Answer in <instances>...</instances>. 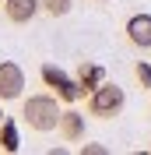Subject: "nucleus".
<instances>
[{
	"mask_svg": "<svg viewBox=\"0 0 151 155\" xmlns=\"http://www.w3.org/2000/svg\"><path fill=\"white\" fill-rule=\"evenodd\" d=\"M56 99H60V95H28V99H25V106H21V120L28 124V130H35V134H49V130H56V127H60L63 109H60Z\"/></svg>",
	"mask_w": 151,
	"mask_h": 155,
	"instance_id": "f257e3e1",
	"label": "nucleus"
},
{
	"mask_svg": "<svg viewBox=\"0 0 151 155\" xmlns=\"http://www.w3.org/2000/svg\"><path fill=\"white\" fill-rule=\"evenodd\" d=\"M123 106H127V92L116 81H102L88 95V116H95V120H113L123 113Z\"/></svg>",
	"mask_w": 151,
	"mask_h": 155,
	"instance_id": "f03ea898",
	"label": "nucleus"
},
{
	"mask_svg": "<svg viewBox=\"0 0 151 155\" xmlns=\"http://www.w3.org/2000/svg\"><path fill=\"white\" fill-rule=\"evenodd\" d=\"M42 81H46V88H53L60 95V102H74V99H81V88H77V81H70L67 78L63 67H56V64H42Z\"/></svg>",
	"mask_w": 151,
	"mask_h": 155,
	"instance_id": "7ed1b4c3",
	"label": "nucleus"
},
{
	"mask_svg": "<svg viewBox=\"0 0 151 155\" xmlns=\"http://www.w3.org/2000/svg\"><path fill=\"white\" fill-rule=\"evenodd\" d=\"M25 92V71L14 64V60H0V99L4 102H14Z\"/></svg>",
	"mask_w": 151,
	"mask_h": 155,
	"instance_id": "20e7f679",
	"label": "nucleus"
},
{
	"mask_svg": "<svg viewBox=\"0 0 151 155\" xmlns=\"http://www.w3.org/2000/svg\"><path fill=\"white\" fill-rule=\"evenodd\" d=\"M42 11V0H4V14L11 25H28Z\"/></svg>",
	"mask_w": 151,
	"mask_h": 155,
	"instance_id": "39448f33",
	"label": "nucleus"
},
{
	"mask_svg": "<svg viewBox=\"0 0 151 155\" xmlns=\"http://www.w3.org/2000/svg\"><path fill=\"white\" fill-rule=\"evenodd\" d=\"M127 39L133 49H151V14H133L127 21Z\"/></svg>",
	"mask_w": 151,
	"mask_h": 155,
	"instance_id": "423d86ee",
	"label": "nucleus"
},
{
	"mask_svg": "<svg viewBox=\"0 0 151 155\" xmlns=\"http://www.w3.org/2000/svg\"><path fill=\"white\" fill-rule=\"evenodd\" d=\"M56 130H60V137H63V141H70V145L85 141V113H77V109H63Z\"/></svg>",
	"mask_w": 151,
	"mask_h": 155,
	"instance_id": "0eeeda50",
	"label": "nucleus"
},
{
	"mask_svg": "<svg viewBox=\"0 0 151 155\" xmlns=\"http://www.w3.org/2000/svg\"><path fill=\"white\" fill-rule=\"evenodd\" d=\"M102 81H105V71L98 67V64H81V71H77V88H81V95H92Z\"/></svg>",
	"mask_w": 151,
	"mask_h": 155,
	"instance_id": "6e6552de",
	"label": "nucleus"
},
{
	"mask_svg": "<svg viewBox=\"0 0 151 155\" xmlns=\"http://www.w3.org/2000/svg\"><path fill=\"white\" fill-rule=\"evenodd\" d=\"M0 148L4 152H18L21 148V134H18V124L14 120H4L0 124Z\"/></svg>",
	"mask_w": 151,
	"mask_h": 155,
	"instance_id": "1a4fd4ad",
	"label": "nucleus"
},
{
	"mask_svg": "<svg viewBox=\"0 0 151 155\" xmlns=\"http://www.w3.org/2000/svg\"><path fill=\"white\" fill-rule=\"evenodd\" d=\"M70 7H74V0H42V11L49 18H63V14H70Z\"/></svg>",
	"mask_w": 151,
	"mask_h": 155,
	"instance_id": "9d476101",
	"label": "nucleus"
},
{
	"mask_svg": "<svg viewBox=\"0 0 151 155\" xmlns=\"http://www.w3.org/2000/svg\"><path fill=\"white\" fill-rule=\"evenodd\" d=\"M133 78L141 81V88H151V64L148 60H141V64L133 67Z\"/></svg>",
	"mask_w": 151,
	"mask_h": 155,
	"instance_id": "9b49d317",
	"label": "nucleus"
},
{
	"mask_svg": "<svg viewBox=\"0 0 151 155\" xmlns=\"http://www.w3.org/2000/svg\"><path fill=\"white\" fill-rule=\"evenodd\" d=\"M81 155H109L105 145H81Z\"/></svg>",
	"mask_w": 151,
	"mask_h": 155,
	"instance_id": "f8f14e48",
	"label": "nucleus"
},
{
	"mask_svg": "<svg viewBox=\"0 0 151 155\" xmlns=\"http://www.w3.org/2000/svg\"><path fill=\"white\" fill-rule=\"evenodd\" d=\"M0 102H4V99H0ZM4 120H7V116H4V109H0V124H4Z\"/></svg>",
	"mask_w": 151,
	"mask_h": 155,
	"instance_id": "ddd939ff",
	"label": "nucleus"
},
{
	"mask_svg": "<svg viewBox=\"0 0 151 155\" xmlns=\"http://www.w3.org/2000/svg\"><path fill=\"white\" fill-rule=\"evenodd\" d=\"M98 4H109V0H98Z\"/></svg>",
	"mask_w": 151,
	"mask_h": 155,
	"instance_id": "4468645a",
	"label": "nucleus"
},
{
	"mask_svg": "<svg viewBox=\"0 0 151 155\" xmlns=\"http://www.w3.org/2000/svg\"><path fill=\"white\" fill-rule=\"evenodd\" d=\"M148 152H151V141H148Z\"/></svg>",
	"mask_w": 151,
	"mask_h": 155,
	"instance_id": "2eb2a0df",
	"label": "nucleus"
},
{
	"mask_svg": "<svg viewBox=\"0 0 151 155\" xmlns=\"http://www.w3.org/2000/svg\"><path fill=\"white\" fill-rule=\"evenodd\" d=\"M0 4H4V0H0Z\"/></svg>",
	"mask_w": 151,
	"mask_h": 155,
	"instance_id": "dca6fc26",
	"label": "nucleus"
}]
</instances>
